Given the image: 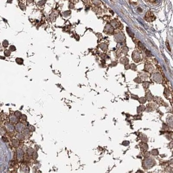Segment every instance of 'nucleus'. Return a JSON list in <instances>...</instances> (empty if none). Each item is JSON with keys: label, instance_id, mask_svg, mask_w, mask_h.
Returning <instances> with one entry per match:
<instances>
[{"label": "nucleus", "instance_id": "1", "mask_svg": "<svg viewBox=\"0 0 173 173\" xmlns=\"http://www.w3.org/2000/svg\"><path fill=\"white\" fill-rule=\"evenodd\" d=\"M154 165V161L151 159H148L144 162V166L146 168H152Z\"/></svg>", "mask_w": 173, "mask_h": 173}, {"label": "nucleus", "instance_id": "2", "mask_svg": "<svg viewBox=\"0 0 173 173\" xmlns=\"http://www.w3.org/2000/svg\"><path fill=\"white\" fill-rule=\"evenodd\" d=\"M136 173H144L142 172H141V171H139V172H137Z\"/></svg>", "mask_w": 173, "mask_h": 173}]
</instances>
